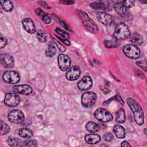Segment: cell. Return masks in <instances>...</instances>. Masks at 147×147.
<instances>
[{
	"label": "cell",
	"mask_w": 147,
	"mask_h": 147,
	"mask_svg": "<svg viewBox=\"0 0 147 147\" xmlns=\"http://www.w3.org/2000/svg\"><path fill=\"white\" fill-rule=\"evenodd\" d=\"M127 103L134 114L135 122L138 125H141L144 123V115L143 110L140 105L133 98H127Z\"/></svg>",
	"instance_id": "obj_1"
},
{
	"label": "cell",
	"mask_w": 147,
	"mask_h": 147,
	"mask_svg": "<svg viewBox=\"0 0 147 147\" xmlns=\"http://www.w3.org/2000/svg\"><path fill=\"white\" fill-rule=\"evenodd\" d=\"M113 35L116 40H121L126 39L130 35V29L125 24L120 22L116 25Z\"/></svg>",
	"instance_id": "obj_2"
},
{
	"label": "cell",
	"mask_w": 147,
	"mask_h": 147,
	"mask_svg": "<svg viewBox=\"0 0 147 147\" xmlns=\"http://www.w3.org/2000/svg\"><path fill=\"white\" fill-rule=\"evenodd\" d=\"M78 15L82 22L83 25L87 29L92 32H97L98 31V28L96 24L85 12L79 11Z\"/></svg>",
	"instance_id": "obj_3"
},
{
	"label": "cell",
	"mask_w": 147,
	"mask_h": 147,
	"mask_svg": "<svg viewBox=\"0 0 147 147\" xmlns=\"http://www.w3.org/2000/svg\"><path fill=\"white\" fill-rule=\"evenodd\" d=\"M97 99V95L93 92H86L83 93L81 97V102L83 107L90 108L92 107Z\"/></svg>",
	"instance_id": "obj_4"
},
{
	"label": "cell",
	"mask_w": 147,
	"mask_h": 147,
	"mask_svg": "<svg viewBox=\"0 0 147 147\" xmlns=\"http://www.w3.org/2000/svg\"><path fill=\"white\" fill-rule=\"evenodd\" d=\"M94 115L96 119L103 122H109L113 118L112 114L109 111H108L105 109L101 107L97 109L95 111Z\"/></svg>",
	"instance_id": "obj_5"
},
{
	"label": "cell",
	"mask_w": 147,
	"mask_h": 147,
	"mask_svg": "<svg viewBox=\"0 0 147 147\" xmlns=\"http://www.w3.org/2000/svg\"><path fill=\"white\" fill-rule=\"evenodd\" d=\"M2 80L6 83L14 84L20 81V76L18 72L14 71H6L2 75Z\"/></svg>",
	"instance_id": "obj_6"
},
{
	"label": "cell",
	"mask_w": 147,
	"mask_h": 147,
	"mask_svg": "<svg viewBox=\"0 0 147 147\" xmlns=\"http://www.w3.org/2000/svg\"><path fill=\"white\" fill-rule=\"evenodd\" d=\"M123 52L124 54L129 58L137 59L140 56V50L136 45L132 44H127L123 47Z\"/></svg>",
	"instance_id": "obj_7"
},
{
	"label": "cell",
	"mask_w": 147,
	"mask_h": 147,
	"mask_svg": "<svg viewBox=\"0 0 147 147\" xmlns=\"http://www.w3.org/2000/svg\"><path fill=\"white\" fill-rule=\"evenodd\" d=\"M7 118L10 122L16 124H21L25 121L24 114L20 110H13L11 111L9 113Z\"/></svg>",
	"instance_id": "obj_8"
},
{
	"label": "cell",
	"mask_w": 147,
	"mask_h": 147,
	"mask_svg": "<svg viewBox=\"0 0 147 147\" xmlns=\"http://www.w3.org/2000/svg\"><path fill=\"white\" fill-rule=\"evenodd\" d=\"M97 20L102 24L106 26H110L114 24L115 22L114 17L103 11H99L96 14Z\"/></svg>",
	"instance_id": "obj_9"
},
{
	"label": "cell",
	"mask_w": 147,
	"mask_h": 147,
	"mask_svg": "<svg viewBox=\"0 0 147 147\" xmlns=\"http://www.w3.org/2000/svg\"><path fill=\"white\" fill-rule=\"evenodd\" d=\"M20 98L17 93H7L5 96L4 103L8 107H15L19 105Z\"/></svg>",
	"instance_id": "obj_10"
},
{
	"label": "cell",
	"mask_w": 147,
	"mask_h": 147,
	"mask_svg": "<svg viewBox=\"0 0 147 147\" xmlns=\"http://www.w3.org/2000/svg\"><path fill=\"white\" fill-rule=\"evenodd\" d=\"M57 62L59 68L63 71H65L69 69L71 65L70 58L64 54H60L58 56Z\"/></svg>",
	"instance_id": "obj_11"
},
{
	"label": "cell",
	"mask_w": 147,
	"mask_h": 147,
	"mask_svg": "<svg viewBox=\"0 0 147 147\" xmlns=\"http://www.w3.org/2000/svg\"><path fill=\"white\" fill-rule=\"evenodd\" d=\"M92 85V80L89 76H84L78 83V87L82 91H86L91 87Z\"/></svg>",
	"instance_id": "obj_12"
},
{
	"label": "cell",
	"mask_w": 147,
	"mask_h": 147,
	"mask_svg": "<svg viewBox=\"0 0 147 147\" xmlns=\"http://www.w3.org/2000/svg\"><path fill=\"white\" fill-rule=\"evenodd\" d=\"M80 75V68L75 65L72 67L66 73L65 77L67 79L70 81H74L78 79Z\"/></svg>",
	"instance_id": "obj_13"
},
{
	"label": "cell",
	"mask_w": 147,
	"mask_h": 147,
	"mask_svg": "<svg viewBox=\"0 0 147 147\" xmlns=\"http://www.w3.org/2000/svg\"><path fill=\"white\" fill-rule=\"evenodd\" d=\"M13 90L15 93L28 95L32 93V88L28 84H20L14 86Z\"/></svg>",
	"instance_id": "obj_14"
},
{
	"label": "cell",
	"mask_w": 147,
	"mask_h": 147,
	"mask_svg": "<svg viewBox=\"0 0 147 147\" xmlns=\"http://www.w3.org/2000/svg\"><path fill=\"white\" fill-rule=\"evenodd\" d=\"M1 65L6 68H11L14 64L13 57L7 53H2L1 55Z\"/></svg>",
	"instance_id": "obj_15"
},
{
	"label": "cell",
	"mask_w": 147,
	"mask_h": 147,
	"mask_svg": "<svg viewBox=\"0 0 147 147\" xmlns=\"http://www.w3.org/2000/svg\"><path fill=\"white\" fill-rule=\"evenodd\" d=\"M22 25L25 30L30 34H33L36 32L35 25L33 21L30 18H26L22 21Z\"/></svg>",
	"instance_id": "obj_16"
},
{
	"label": "cell",
	"mask_w": 147,
	"mask_h": 147,
	"mask_svg": "<svg viewBox=\"0 0 147 147\" xmlns=\"http://www.w3.org/2000/svg\"><path fill=\"white\" fill-rule=\"evenodd\" d=\"M114 10L117 12V14L122 15L124 14L127 10L126 7L124 5L123 1H117L115 2L114 5H113Z\"/></svg>",
	"instance_id": "obj_17"
},
{
	"label": "cell",
	"mask_w": 147,
	"mask_h": 147,
	"mask_svg": "<svg viewBox=\"0 0 147 147\" xmlns=\"http://www.w3.org/2000/svg\"><path fill=\"white\" fill-rule=\"evenodd\" d=\"M84 139L87 144L93 145L99 142L100 137L96 134H88L85 136Z\"/></svg>",
	"instance_id": "obj_18"
},
{
	"label": "cell",
	"mask_w": 147,
	"mask_h": 147,
	"mask_svg": "<svg viewBox=\"0 0 147 147\" xmlns=\"http://www.w3.org/2000/svg\"><path fill=\"white\" fill-rule=\"evenodd\" d=\"M34 11L38 16L40 17V18L45 24H48L51 22V19L49 15L45 12H44L41 9L37 8L34 10Z\"/></svg>",
	"instance_id": "obj_19"
},
{
	"label": "cell",
	"mask_w": 147,
	"mask_h": 147,
	"mask_svg": "<svg viewBox=\"0 0 147 147\" xmlns=\"http://www.w3.org/2000/svg\"><path fill=\"white\" fill-rule=\"evenodd\" d=\"M7 144L10 146H22L25 145V142L16 137H9L7 140Z\"/></svg>",
	"instance_id": "obj_20"
},
{
	"label": "cell",
	"mask_w": 147,
	"mask_h": 147,
	"mask_svg": "<svg viewBox=\"0 0 147 147\" xmlns=\"http://www.w3.org/2000/svg\"><path fill=\"white\" fill-rule=\"evenodd\" d=\"M113 131L118 138H123L125 136V128L120 125H115L113 127Z\"/></svg>",
	"instance_id": "obj_21"
},
{
	"label": "cell",
	"mask_w": 147,
	"mask_h": 147,
	"mask_svg": "<svg viewBox=\"0 0 147 147\" xmlns=\"http://www.w3.org/2000/svg\"><path fill=\"white\" fill-rule=\"evenodd\" d=\"M86 128L88 131L91 133H94L98 132L99 130L100 126L95 122L90 121L86 124Z\"/></svg>",
	"instance_id": "obj_22"
},
{
	"label": "cell",
	"mask_w": 147,
	"mask_h": 147,
	"mask_svg": "<svg viewBox=\"0 0 147 147\" xmlns=\"http://www.w3.org/2000/svg\"><path fill=\"white\" fill-rule=\"evenodd\" d=\"M130 41L131 42H132L133 44L136 45H141L143 42V38L142 36L137 33H133L130 36Z\"/></svg>",
	"instance_id": "obj_23"
},
{
	"label": "cell",
	"mask_w": 147,
	"mask_h": 147,
	"mask_svg": "<svg viewBox=\"0 0 147 147\" xmlns=\"http://www.w3.org/2000/svg\"><path fill=\"white\" fill-rule=\"evenodd\" d=\"M90 6L95 9H102L104 10H109V7L108 5L105 4L104 2L101 1H97V2H94L91 3H90Z\"/></svg>",
	"instance_id": "obj_24"
},
{
	"label": "cell",
	"mask_w": 147,
	"mask_h": 147,
	"mask_svg": "<svg viewBox=\"0 0 147 147\" xmlns=\"http://www.w3.org/2000/svg\"><path fill=\"white\" fill-rule=\"evenodd\" d=\"M115 121L118 123H122L125 122V113L123 109H120L117 111L115 115Z\"/></svg>",
	"instance_id": "obj_25"
},
{
	"label": "cell",
	"mask_w": 147,
	"mask_h": 147,
	"mask_svg": "<svg viewBox=\"0 0 147 147\" xmlns=\"http://www.w3.org/2000/svg\"><path fill=\"white\" fill-rule=\"evenodd\" d=\"M19 135L23 138H30L33 136V131L32 130L28 128L24 127L21 128L18 131Z\"/></svg>",
	"instance_id": "obj_26"
},
{
	"label": "cell",
	"mask_w": 147,
	"mask_h": 147,
	"mask_svg": "<svg viewBox=\"0 0 147 147\" xmlns=\"http://www.w3.org/2000/svg\"><path fill=\"white\" fill-rule=\"evenodd\" d=\"M56 52V49L55 45L53 42H51L48 45L47 48L45 49V53L47 57H51L55 55Z\"/></svg>",
	"instance_id": "obj_27"
},
{
	"label": "cell",
	"mask_w": 147,
	"mask_h": 147,
	"mask_svg": "<svg viewBox=\"0 0 147 147\" xmlns=\"http://www.w3.org/2000/svg\"><path fill=\"white\" fill-rule=\"evenodd\" d=\"M1 5L2 9L6 11H10L13 8V3L10 1H1Z\"/></svg>",
	"instance_id": "obj_28"
},
{
	"label": "cell",
	"mask_w": 147,
	"mask_h": 147,
	"mask_svg": "<svg viewBox=\"0 0 147 147\" xmlns=\"http://www.w3.org/2000/svg\"><path fill=\"white\" fill-rule=\"evenodd\" d=\"M104 44L106 47L111 48L118 47L119 43L116 40H106L105 41Z\"/></svg>",
	"instance_id": "obj_29"
},
{
	"label": "cell",
	"mask_w": 147,
	"mask_h": 147,
	"mask_svg": "<svg viewBox=\"0 0 147 147\" xmlns=\"http://www.w3.org/2000/svg\"><path fill=\"white\" fill-rule=\"evenodd\" d=\"M36 36L40 42H44L47 40V36L46 34L44 33V31H42L41 30H38L37 32Z\"/></svg>",
	"instance_id": "obj_30"
},
{
	"label": "cell",
	"mask_w": 147,
	"mask_h": 147,
	"mask_svg": "<svg viewBox=\"0 0 147 147\" xmlns=\"http://www.w3.org/2000/svg\"><path fill=\"white\" fill-rule=\"evenodd\" d=\"M10 131V128L6 123L1 122V134L5 135L7 134Z\"/></svg>",
	"instance_id": "obj_31"
},
{
	"label": "cell",
	"mask_w": 147,
	"mask_h": 147,
	"mask_svg": "<svg viewBox=\"0 0 147 147\" xmlns=\"http://www.w3.org/2000/svg\"><path fill=\"white\" fill-rule=\"evenodd\" d=\"M55 30H56V32L59 35H60V36H61V37H63L67 39L69 37V34L67 32L64 31L63 30H62V29H60L59 28H56Z\"/></svg>",
	"instance_id": "obj_32"
},
{
	"label": "cell",
	"mask_w": 147,
	"mask_h": 147,
	"mask_svg": "<svg viewBox=\"0 0 147 147\" xmlns=\"http://www.w3.org/2000/svg\"><path fill=\"white\" fill-rule=\"evenodd\" d=\"M25 145L28 146H36L37 145V143L34 140L28 139L25 141Z\"/></svg>",
	"instance_id": "obj_33"
},
{
	"label": "cell",
	"mask_w": 147,
	"mask_h": 147,
	"mask_svg": "<svg viewBox=\"0 0 147 147\" xmlns=\"http://www.w3.org/2000/svg\"><path fill=\"white\" fill-rule=\"evenodd\" d=\"M103 138L106 141L110 142L114 139V136L111 133H107L104 134Z\"/></svg>",
	"instance_id": "obj_34"
},
{
	"label": "cell",
	"mask_w": 147,
	"mask_h": 147,
	"mask_svg": "<svg viewBox=\"0 0 147 147\" xmlns=\"http://www.w3.org/2000/svg\"><path fill=\"white\" fill-rule=\"evenodd\" d=\"M136 64L137 65L140 67L142 69H143L145 72H146V62L145 60L137 61Z\"/></svg>",
	"instance_id": "obj_35"
},
{
	"label": "cell",
	"mask_w": 147,
	"mask_h": 147,
	"mask_svg": "<svg viewBox=\"0 0 147 147\" xmlns=\"http://www.w3.org/2000/svg\"><path fill=\"white\" fill-rule=\"evenodd\" d=\"M7 44V39L5 37L3 36L2 34L1 35V41H0V48L1 49L4 48Z\"/></svg>",
	"instance_id": "obj_36"
},
{
	"label": "cell",
	"mask_w": 147,
	"mask_h": 147,
	"mask_svg": "<svg viewBox=\"0 0 147 147\" xmlns=\"http://www.w3.org/2000/svg\"><path fill=\"white\" fill-rule=\"evenodd\" d=\"M123 2L127 9L130 8L134 5L135 1H123Z\"/></svg>",
	"instance_id": "obj_37"
},
{
	"label": "cell",
	"mask_w": 147,
	"mask_h": 147,
	"mask_svg": "<svg viewBox=\"0 0 147 147\" xmlns=\"http://www.w3.org/2000/svg\"><path fill=\"white\" fill-rule=\"evenodd\" d=\"M57 38L59 39V40H60L61 41H63V43H64L66 45H70V44H71V43H70V42L68 40V39H67V38H64V37H60V36H57Z\"/></svg>",
	"instance_id": "obj_38"
},
{
	"label": "cell",
	"mask_w": 147,
	"mask_h": 147,
	"mask_svg": "<svg viewBox=\"0 0 147 147\" xmlns=\"http://www.w3.org/2000/svg\"><path fill=\"white\" fill-rule=\"evenodd\" d=\"M56 45L57 46L58 48L60 49V51L61 52H64L65 51V47H64L63 45H61L60 42H59L58 41H56Z\"/></svg>",
	"instance_id": "obj_39"
},
{
	"label": "cell",
	"mask_w": 147,
	"mask_h": 147,
	"mask_svg": "<svg viewBox=\"0 0 147 147\" xmlns=\"http://www.w3.org/2000/svg\"><path fill=\"white\" fill-rule=\"evenodd\" d=\"M60 2L64 4H66V5H72L74 3V1H60Z\"/></svg>",
	"instance_id": "obj_40"
},
{
	"label": "cell",
	"mask_w": 147,
	"mask_h": 147,
	"mask_svg": "<svg viewBox=\"0 0 147 147\" xmlns=\"http://www.w3.org/2000/svg\"><path fill=\"white\" fill-rule=\"evenodd\" d=\"M121 146H130V144L126 141H124L121 143Z\"/></svg>",
	"instance_id": "obj_41"
},
{
	"label": "cell",
	"mask_w": 147,
	"mask_h": 147,
	"mask_svg": "<svg viewBox=\"0 0 147 147\" xmlns=\"http://www.w3.org/2000/svg\"><path fill=\"white\" fill-rule=\"evenodd\" d=\"M145 134H146V129H145Z\"/></svg>",
	"instance_id": "obj_42"
}]
</instances>
